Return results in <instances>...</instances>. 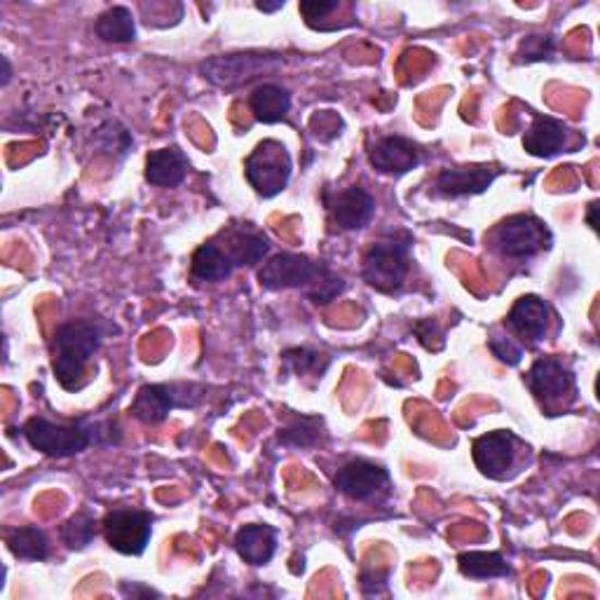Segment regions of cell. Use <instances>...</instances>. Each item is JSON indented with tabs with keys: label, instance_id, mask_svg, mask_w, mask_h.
Wrapping results in <instances>:
<instances>
[{
	"label": "cell",
	"instance_id": "1",
	"mask_svg": "<svg viewBox=\"0 0 600 600\" xmlns=\"http://www.w3.org/2000/svg\"><path fill=\"white\" fill-rule=\"evenodd\" d=\"M258 282L268 291L303 289L315 305L331 303L345 289L343 277L331 272L325 264L298 254H277L266 260L258 270Z\"/></svg>",
	"mask_w": 600,
	"mask_h": 600
},
{
	"label": "cell",
	"instance_id": "2",
	"mask_svg": "<svg viewBox=\"0 0 600 600\" xmlns=\"http://www.w3.org/2000/svg\"><path fill=\"white\" fill-rule=\"evenodd\" d=\"M103 327L97 319H73L61 325L52 335V371L59 384L78 392L85 382L87 364L103 343Z\"/></svg>",
	"mask_w": 600,
	"mask_h": 600
},
{
	"label": "cell",
	"instance_id": "3",
	"mask_svg": "<svg viewBox=\"0 0 600 600\" xmlns=\"http://www.w3.org/2000/svg\"><path fill=\"white\" fill-rule=\"evenodd\" d=\"M113 434H118V427L113 423L81 420L73 425H61L45 418H30L24 425V439L30 449L59 460L81 455L91 443H118Z\"/></svg>",
	"mask_w": 600,
	"mask_h": 600
},
{
	"label": "cell",
	"instance_id": "4",
	"mask_svg": "<svg viewBox=\"0 0 600 600\" xmlns=\"http://www.w3.org/2000/svg\"><path fill=\"white\" fill-rule=\"evenodd\" d=\"M411 272V237H388L374 242L364 256V282L380 294H396Z\"/></svg>",
	"mask_w": 600,
	"mask_h": 600
},
{
	"label": "cell",
	"instance_id": "5",
	"mask_svg": "<svg viewBox=\"0 0 600 600\" xmlns=\"http://www.w3.org/2000/svg\"><path fill=\"white\" fill-rule=\"evenodd\" d=\"M490 240L495 252L510 260H530L549 252L553 244L549 225L530 213H516V217L504 219L492 230Z\"/></svg>",
	"mask_w": 600,
	"mask_h": 600
},
{
	"label": "cell",
	"instance_id": "6",
	"mask_svg": "<svg viewBox=\"0 0 600 600\" xmlns=\"http://www.w3.org/2000/svg\"><path fill=\"white\" fill-rule=\"evenodd\" d=\"M282 69H284V59L280 54L240 52V54L211 57L203 61L199 73H203V78L211 85L233 89L260 78V75H270Z\"/></svg>",
	"mask_w": 600,
	"mask_h": 600
},
{
	"label": "cell",
	"instance_id": "7",
	"mask_svg": "<svg viewBox=\"0 0 600 600\" xmlns=\"http://www.w3.org/2000/svg\"><path fill=\"white\" fill-rule=\"evenodd\" d=\"M526 384L537 399V404L549 415L571 408V404L577 399L575 374L561 359L553 357L537 359L526 374Z\"/></svg>",
	"mask_w": 600,
	"mask_h": 600
},
{
	"label": "cell",
	"instance_id": "8",
	"mask_svg": "<svg viewBox=\"0 0 600 600\" xmlns=\"http://www.w3.org/2000/svg\"><path fill=\"white\" fill-rule=\"evenodd\" d=\"M291 172H294V160H291L286 146L274 138L260 142L244 162L246 181L266 199L280 195L289 186Z\"/></svg>",
	"mask_w": 600,
	"mask_h": 600
},
{
	"label": "cell",
	"instance_id": "9",
	"mask_svg": "<svg viewBox=\"0 0 600 600\" xmlns=\"http://www.w3.org/2000/svg\"><path fill=\"white\" fill-rule=\"evenodd\" d=\"M205 390L197 384H144L132 402V415L144 425H160L176 408H195L203 402Z\"/></svg>",
	"mask_w": 600,
	"mask_h": 600
},
{
	"label": "cell",
	"instance_id": "10",
	"mask_svg": "<svg viewBox=\"0 0 600 600\" xmlns=\"http://www.w3.org/2000/svg\"><path fill=\"white\" fill-rule=\"evenodd\" d=\"M523 451H528L526 443H523L514 432L498 429V432H488L474 441L472 457L474 465L479 467V472L488 476V479L504 481L510 479L512 472L518 467Z\"/></svg>",
	"mask_w": 600,
	"mask_h": 600
},
{
	"label": "cell",
	"instance_id": "11",
	"mask_svg": "<svg viewBox=\"0 0 600 600\" xmlns=\"http://www.w3.org/2000/svg\"><path fill=\"white\" fill-rule=\"evenodd\" d=\"M103 537L125 556H142L152 535V516L142 510H113L103 518Z\"/></svg>",
	"mask_w": 600,
	"mask_h": 600
},
{
	"label": "cell",
	"instance_id": "12",
	"mask_svg": "<svg viewBox=\"0 0 600 600\" xmlns=\"http://www.w3.org/2000/svg\"><path fill=\"white\" fill-rule=\"evenodd\" d=\"M333 486L338 492L355 502H376L390 495V472L368 463V460H352L333 476Z\"/></svg>",
	"mask_w": 600,
	"mask_h": 600
},
{
	"label": "cell",
	"instance_id": "13",
	"mask_svg": "<svg viewBox=\"0 0 600 600\" xmlns=\"http://www.w3.org/2000/svg\"><path fill=\"white\" fill-rule=\"evenodd\" d=\"M502 174L498 164H467V167H449L441 169L437 176V193L441 197H467L486 193L492 181Z\"/></svg>",
	"mask_w": 600,
	"mask_h": 600
},
{
	"label": "cell",
	"instance_id": "14",
	"mask_svg": "<svg viewBox=\"0 0 600 600\" xmlns=\"http://www.w3.org/2000/svg\"><path fill=\"white\" fill-rule=\"evenodd\" d=\"M374 169L388 176H404L423 162V150L406 136H382L371 148Z\"/></svg>",
	"mask_w": 600,
	"mask_h": 600
},
{
	"label": "cell",
	"instance_id": "15",
	"mask_svg": "<svg viewBox=\"0 0 600 600\" xmlns=\"http://www.w3.org/2000/svg\"><path fill=\"white\" fill-rule=\"evenodd\" d=\"M327 209L331 211L333 223L341 230H362L374 219L376 199L368 191L352 186L335 193L333 197L327 195Z\"/></svg>",
	"mask_w": 600,
	"mask_h": 600
},
{
	"label": "cell",
	"instance_id": "16",
	"mask_svg": "<svg viewBox=\"0 0 600 600\" xmlns=\"http://www.w3.org/2000/svg\"><path fill=\"white\" fill-rule=\"evenodd\" d=\"M551 310L540 296H521L506 315V329H510L521 343H540L549 329Z\"/></svg>",
	"mask_w": 600,
	"mask_h": 600
},
{
	"label": "cell",
	"instance_id": "17",
	"mask_svg": "<svg viewBox=\"0 0 600 600\" xmlns=\"http://www.w3.org/2000/svg\"><path fill=\"white\" fill-rule=\"evenodd\" d=\"M213 242L221 246V252L228 256L230 264L235 266V270L260 264L270 252L268 240L246 225L228 228Z\"/></svg>",
	"mask_w": 600,
	"mask_h": 600
},
{
	"label": "cell",
	"instance_id": "18",
	"mask_svg": "<svg viewBox=\"0 0 600 600\" xmlns=\"http://www.w3.org/2000/svg\"><path fill=\"white\" fill-rule=\"evenodd\" d=\"M567 127L561 120L549 115H535L532 125L523 134V148H526L532 158H553L567 144Z\"/></svg>",
	"mask_w": 600,
	"mask_h": 600
},
{
	"label": "cell",
	"instance_id": "19",
	"mask_svg": "<svg viewBox=\"0 0 600 600\" xmlns=\"http://www.w3.org/2000/svg\"><path fill=\"white\" fill-rule=\"evenodd\" d=\"M188 169L191 162L181 148H160L152 150L146 160V181L158 188H179L186 181Z\"/></svg>",
	"mask_w": 600,
	"mask_h": 600
},
{
	"label": "cell",
	"instance_id": "20",
	"mask_svg": "<svg viewBox=\"0 0 600 600\" xmlns=\"http://www.w3.org/2000/svg\"><path fill=\"white\" fill-rule=\"evenodd\" d=\"M235 549L244 563L254 567L268 565L277 551V530L272 526H260V523H252V526L240 528L235 535Z\"/></svg>",
	"mask_w": 600,
	"mask_h": 600
},
{
	"label": "cell",
	"instance_id": "21",
	"mask_svg": "<svg viewBox=\"0 0 600 600\" xmlns=\"http://www.w3.org/2000/svg\"><path fill=\"white\" fill-rule=\"evenodd\" d=\"M249 109L258 122L274 125V122L286 120L291 111V95L280 85H258L249 95Z\"/></svg>",
	"mask_w": 600,
	"mask_h": 600
},
{
	"label": "cell",
	"instance_id": "22",
	"mask_svg": "<svg viewBox=\"0 0 600 600\" xmlns=\"http://www.w3.org/2000/svg\"><path fill=\"white\" fill-rule=\"evenodd\" d=\"M191 272L193 280L197 282H223L235 272V266L230 264L228 256L221 252V246L211 240L193 254Z\"/></svg>",
	"mask_w": 600,
	"mask_h": 600
},
{
	"label": "cell",
	"instance_id": "23",
	"mask_svg": "<svg viewBox=\"0 0 600 600\" xmlns=\"http://www.w3.org/2000/svg\"><path fill=\"white\" fill-rule=\"evenodd\" d=\"M460 573L472 579H495L512 575L510 563L498 551H465L457 559Z\"/></svg>",
	"mask_w": 600,
	"mask_h": 600
},
{
	"label": "cell",
	"instance_id": "24",
	"mask_svg": "<svg viewBox=\"0 0 600 600\" xmlns=\"http://www.w3.org/2000/svg\"><path fill=\"white\" fill-rule=\"evenodd\" d=\"M97 36L106 42H115V45H125L136 40V22L130 8L125 5H113L99 14L97 20Z\"/></svg>",
	"mask_w": 600,
	"mask_h": 600
},
{
	"label": "cell",
	"instance_id": "25",
	"mask_svg": "<svg viewBox=\"0 0 600 600\" xmlns=\"http://www.w3.org/2000/svg\"><path fill=\"white\" fill-rule=\"evenodd\" d=\"M8 547L20 561H45L50 556V540L38 526H24L8 535Z\"/></svg>",
	"mask_w": 600,
	"mask_h": 600
},
{
	"label": "cell",
	"instance_id": "26",
	"mask_svg": "<svg viewBox=\"0 0 600 600\" xmlns=\"http://www.w3.org/2000/svg\"><path fill=\"white\" fill-rule=\"evenodd\" d=\"M321 434V418L317 415H291V418L282 425L280 439L286 449H313Z\"/></svg>",
	"mask_w": 600,
	"mask_h": 600
},
{
	"label": "cell",
	"instance_id": "27",
	"mask_svg": "<svg viewBox=\"0 0 600 600\" xmlns=\"http://www.w3.org/2000/svg\"><path fill=\"white\" fill-rule=\"evenodd\" d=\"M282 362H284L286 371H291L298 378H305V376L321 378L327 374V368L331 366L329 355H325V352H317V350H307V347L286 350L282 355Z\"/></svg>",
	"mask_w": 600,
	"mask_h": 600
},
{
	"label": "cell",
	"instance_id": "28",
	"mask_svg": "<svg viewBox=\"0 0 600 600\" xmlns=\"http://www.w3.org/2000/svg\"><path fill=\"white\" fill-rule=\"evenodd\" d=\"M61 542H64L71 551H83L87 549L97 537V521L89 512H78L71 516L64 526L59 530Z\"/></svg>",
	"mask_w": 600,
	"mask_h": 600
},
{
	"label": "cell",
	"instance_id": "29",
	"mask_svg": "<svg viewBox=\"0 0 600 600\" xmlns=\"http://www.w3.org/2000/svg\"><path fill=\"white\" fill-rule=\"evenodd\" d=\"M95 146L113 158H125L132 150V134L118 120H106L95 132Z\"/></svg>",
	"mask_w": 600,
	"mask_h": 600
},
{
	"label": "cell",
	"instance_id": "30",
	"mask_svg": "<svg viewBox=\"0 0 600 600\" xmlns=\"http://www.w3.org/2000/svg\"><path fill=\"white\" fill-rule=\"evenodd\" d=\"M556 54V38L551 34H532L526 36L518 45L521 64H535V61H551Z\"/></svg>",
	"mask_w": 600,
	"mask_h": 600
},
{
	"label": "cell",
	"instance_id": "31",
	"mask_svg": "<svg viewBox=\"0 0 600 600\" xmlns=\"http://www.w3.org/2000/svg\"><path fill=\"white\" fill-rule=\"evenodd\" d=\"M488 347L492 355H495L506 366H518L523 359V345H518L512 335L492 333L488 341Z\"/></svg>",
	"mask_w": 600,
	"mask_h": 600
},
{
	"label": "cell",
	"instance_id": "32",
	"mask_svg": "<svg viewBox=\"0 0 600 600\" xmlns=\"http://www.w3.org/2000/svg\"><path fill=\"white\" fill-rule=\"evenodd\" d=\"M298 8H301V14L305 17L307 26L319 28V22L327 20L331 12L341 8V3H338V0H303Z\"/></svg>",
	"mask_w": 600,
	"mask_h": 600
},
{
	"label": "cell",
	"instance_id": "33",
	"mask_svg": "<svg viewBox=\"0 0 600 600\" xmlns=\"http://www.w3.org/2000/svg\"><path fill=\"white\" fill-rule=\"evenodd\" d=\"M384 587H388V571H384L382 575H378V573L368 575L366 571L362 573V589H364V593H366V591H368V593H378V591H382Z\"/></svg>",
	"mask_w": 600,
	"mask_h": 600
},
{
	"label": "cell",
	"instance_id": "34",
	"mask_svg": "<svg viewBox=\"0 0 600 600\" xmlns=\"http://www.w3.org/2000/svg\"><path fill=\"white\" fill-rule=\"evenodd\" d=\"M120 591L122 593H125V596H160L158 591H152V589H148V587H142V584H122V587H120Z\"/></svg>",
	"mask_w": 600,
	"mask_h": 600
},
{
	"label": "cell",
	"instance_id": "35",
	"mask_svg": "<svg viewBox=\"0 0 600 600\" xmlns=\"http://www.w3.org/2000/svg\"><path fill=\"white\" fill-rule=\"evenodd\" d=\"M0 66H3V75H0V85L8 87L10 81H12V66H10V59L8 57H0Z\"/></svg>",
	"mask_w": 600,
	"mask_h": 600
},
{
	"label": "cell",
	"instance_id": "36",
	"mask_svg": "<svg viewBox=\"0 0 600 600\" xmlns=\"http://www.w3.org/2000/svg\"><path fill=\"white\" fill-rule=\"evenodd\" d=\"M286 3H284V0H277V3H256V8L260 10V12H274V10H282Z\"/></svg>",
	"mask_w": 600,
	"mask_h": 600
},
{
	"label": "cell",
	"instance_id": "37",
	"mask_svg": "<svg viewBox=\"0 0 600 600\" xmlns=\"http://www.w3.org/2000/svg\"><path fill=\"white\" fill-rule=\"evenodd\" d=\"M596 211H598V203H591L589 205V213H587V221L593 230H598V223H596Z\"/></svg>",
	"mask_w": 600,
	"mask_h": 600
}]
</instances>
